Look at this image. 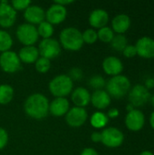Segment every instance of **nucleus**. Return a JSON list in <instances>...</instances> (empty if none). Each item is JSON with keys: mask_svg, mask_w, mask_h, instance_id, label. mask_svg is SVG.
<instances>
[{"mask_svg": "<svg viewBox=\"0 0 154 155\" xmlns=\"http://www.w3.org/2000/svg\"><path fill=\"white\" fill-rule=\"evenodd\" d=\"M37 29V33L38 35L41 36L43 39H47V38H51L52 35H54V25H51L50 23H48L47 21H44L42 23H40L38 25V26L36 27Z\"/></svg>", "mask_w": 154, "mask_h": 155, "instance_id": "nucleus-25", "label": "nucleus"}, {"mask_svg": "<svg viewBox=\"0 0 154 155\" xmlns=\"http://www.w3.org/2000/svg\"><path fill=\"white\" fill-rule=\"evenodd\" d=\"M70 109L69 101L64 97L54 98L49 104V113L54 117L65 116Z\"/></svg>", "mask_w": 154, "mask_h": 155, "instance_id": "nucleus-19", "label": "nucleus"}, {"mask_svg": "<svg viewBox=\"0 0 154 155\" xmlns=\"http://www.w3.org/2000/svg\"><path fill=\"white\" fill-rule=\"evenodd\" d=\"M106 115L109 119H115L120 115V112L117 108H112L108 111Z\"/></svg>", "mask_w": 154, "mask_h": 155, "instance_id": "nucleus-36", "label": "nucleus"}, {"mask_svg": "<svg viewBox=\"0 0 154 155\" xmlns=\"http://www.w3.org/2000/svg\"><path fill=\"white\" fill-rule=\"evenodd\" d=\"M15 34L18 41L23 44L24 46L34 45L39 38L35 25H30L28 23H24L18 25Z\"/></svg>", "mask_w": 154, "mask_h": 155, "instance_id": "nucleus-5", "label": "nucleus"}, {"mask_svg": "<svg viewBox=\"0 0 154 155\" xmlns=\"http://www.w3.org/2000/svg\"><path fill=\"white\" fill-rule=\"evenodd\" d=\"M88 114L84 108L74 106L69 109L67 114H65V122L66 124L74 128H78L83 126L87 121Z\"/></svg>", "mask_w": 154, "mask_h": 155, "instance_id": "nucleus-10", "label": "nucleus"}, {"mask_svg": "<svg viewBox=\"0 0 154 155\" xmlns=\"http://www.w3.org/2000/svg\"><path fill=\"white\" fill-rule=\"evenodd\" d=\"M67 16V9L66 7L60 5L56 3H54L49 6L47 11L45 12V21L50 23L51 25H59L63 23Z\"/></svg>", "mask_w": 154, "mask_h": 155, "instance_id": "nucleus-13", "label": "nucleus"}, {"mask_svg": "<svg viewBox=\"0 0 154 155\" xmlns=\"http://www.w3.org/2000/svg\"><path fill=\"white\" fill-rule=\"evenodd\" d=\"M97 35H98V39L100 41H102L103 43L110 44L114 36V32L113 31V29L111 27L106 25L104 27L98 29Z\"/></svg>", "mask_w": 154, "mask_h": 155, "instance_id": "nucleus-28", "label": "nucleus"}, {"mask_svg": "<svg viewBox=\"0 0 154 155\" xmlns=\"http://www.w3.org/2000/svg\"><path fill=\"white\" fill-rule=\"evenodd\" d=\"M0 68L7 74H15L21 69V61L18 54L11 50L1 53Z\"/></svg>", "mask_w": 154, "mask_h": 155, "instance_id": "nucleus-8", "label": "nucleus"}, {"mask_svg": "<svg viewBox=\"0 0 154 155\" xmlns=\"http://www.w3.org/2000/svg\"><path fill=\"white\" fill-rule=\"evenodd\" d=\"M113 49L117 52H123L128 45V40L124 35H114L112 42L110 43Z\"/></svg>", "mask_w": 154, "mask_h": 155, "instance_id": "nucleus-27", "label": "nucleus"}, {"mask_svg": "<svg viewBox=\"0 0 154 155\" xmlns=\"http://www.w3.org/2000/svg\"><path fill=\"white\" fill-rule=\"evenodd\" d=\"M24 17L28 24L38 25L45 19V11L43 9L42 6L31 4L24 11Z\"/></svg>", "mask_w": 154, "mask_h": 155, "instance_id": "nucleus-15", "label": "nucleus"}, {"mask_svg": "<svg viewBox=\"0 0 154 155\" xmlns=\"http://www.w3.org/2000/svg\"><path fill=\"white\" fill-rule=\"evenodd\" d=\"M34 68L40 74H46L51 68V61L40 56L34 63Z\"/></svg>", "mask_w": 154, "mask_h": 155, "instance_id": "nucleus-29", "label": "nucleus"}, {"mask_svg": "<svg viewBox=\"0 0 154 155\" xmlns=\"http://www.w3.org/2000/svg\"><path fill=\"white\" fill-rule=\"evenodd\" d=\"M48 87L50 93L55 96V98H66V96L73 92L74 82L67 74H59L50 81Z\"/></svg>", "mask_w": 154, "mask_h": 155, "instance_id": "nucleus-4", "label": "nucleus"}, {"mask_svg": "<svg viewBox=\"0 0 154 155\" xmlns=\"http://www.w3.org/2000/svg\"><path fill=\"white\" fill-rule=\"evenodd\" d=\"M60 45L66 50L76 52L84 45L82 32L76 27L69 26L64 28L60 33Z\"/></svg>", "mask_w": 154, "mask_h": 155, "instance_id": "nucleus-2", "label": "nucleus"}, {"mask_svg": "<svg viewBox=\"0 0 154 155\" xmlns=\"http://www.w3.org/2000/svg\"><path fill=\"white\" fill-rule=\"evenodd\" d=\"M102 66L104 73L108 75H111L112 77L122 74V72L123 70V62L113 55L105 57L103 61Z\"/></svg>", "mask_w": 154, "mask_h": 155, "instance_id": "nucleus-16", "label": "nucleus"}, {"mask_svg": "<svg viewBox=\"0 0 154 155\" xmlns=\"http://www.w3.org/2000/svg\"><path fill=\"white\" fill-rule=\"evenodd\" d=\"M80 155H99L97 151L93 148H91V147H87V148H84L81 154Z\"/></svg>", "mask_w": 154, "mask_h": 155, "instance_id": "nucleus-38", "label": "nucleus"}, {"mask_svg": "<svg viewBox=\"0 0 154 155\" xmlns=\"http://www.w3.org/2000/svg\"><path fill=\"white\" fill-rule=\"evenodd\" d=\"M91 104L98 110H103L111 104V96L105 90H96L91 94Z\"/></svg>", "mask_w": 154, "mask_h": 155, "instance_id": "nucleus-21", "label": "nucleus"}, {"mask_svg": "<svg viewBox=\"0 0 154 155\" xmlns=\"http://www.w3.org/2000/svg\"><path fill=\"white\" fill-rule=\"evenodd\" d=\"M102 143L108 148H118L124 141L123 133L116 127L104 128L102 132Z\"/></svg>", "mask_w": 154, "mask_h": 155, "instance_id": "nucleus-6", "label": "nucleus"}, {"mask_svg": "<svg viewBox=\"0 0 154 155\" xmlns=\"http://www.w3.org/2000/svg\"><path fill=\"white\" fill-rule=\"evenodd\" d=\"M124 123H125L126 128L129 131L139 132L143 128L145 124V115L141 110L134 109L127 113Z\"/></svg>", "mask_w": 154, "mask_h": 155, "instance_id": "nucleus-11", "label": "nucleus"}, {"mask_svg": "<svg viewBox=\"0 0 154 155\" xmlns=\"http://www.w3.org/2000/svg\"><path fill=\"white\" fill-rule=\"evenodd\" d=\"M30 5V0H13L11 2V5L15 11H25Z\"/></svg>", "mask_w": 154, "mask_h": 155, "instance_id": "nucleus-32", "label": "nucleus"}, {"mask_svg": "<svg viewBox=\"0 0 154 155\" xmlns=\"http://www.w3.org/2000/svg\"><path fill=\"white\" fill-rule=\"evenodd\" d=\"M140 155H154V153L152 152H151V151H149V150H145V151H143Z\"/></svg>", "mask_w": 154, "mask_h": 155, "instance_id": "nucleus-42", "label": "nucleus"}, {"mask_svg": "<svg viewBox=\"0 0 154 155\" xmlns=\"http://www.w3.org/2000/svg\"><path fill=\"white\" fill-rule=\"evenodd\" d=\"M49 104L46 96L40 93H34L25 99L24 110L30 118L41 120L49 114Z\"/></svg>", "mask_w": 154, "mask_h": 155, "instance_id": "nucleus-1", "label": "nucleus"}, {"mask_svg": "<svg viewBox=\"0 0 154 155\" xmlns=\"http://www.w3.org/2000/svg\"><path fill=\"white\" fill-rule=\"evenodd\" d=\"M67 75L71 78V80L73 82L74 81H80L84 76V73H83L82 69H80L78 67H74L69 71V74H67Z\"/></svg>", "mask_w": 154, "mask_h": 155, "instance_id": "nucleus-33", "label": "nucleus"}, {"mask_svg": "<svg viewBox=\"0 0 154 155\" xmlns=\"http://www.w3.org/2000/svg\"><path fill=\"white\" fill-rule=\"evenodd\" d=\"M106 92L108 94L115 99H120L127 95L132 88L131 81L123 74H119L111 77L106 83Z\"/></svg>", "mask_w": 154, "mask_h": 155, "instance_id": "nucleus-3", "label": "nucleus"}, {"mask_svg": "<svg viewBox=\"0 0 154 155\" xmlns=\"http://www.w3.org/2000/svg\"><path fill=\"white\" fill-rule=\"evenodd\" d=\"M39 54L48 60L56 58L61 54V45L54 38L43 39L38 46Z\"/></svg>", "mask_w": 154, "mask_h": 155, "instance_id": "nucleus-9", "label": "nucleus"}, {"mask_svg": "<svg viewBox=\"0 0 154 155\" xmlns=\"http://www.w3.org/2000/svg\"><path fill=\"white\" fill-rule=\"evenodd\" d=\"M16 20V11L7 1L0 2V26L8 28L14 25Z\"/></svg>", "mask_w": 154, "mask_h": 155, "instance_id": "nucleus-12", "label": "nucleus"}, {"mask_svg": "<svg viewBox=\"0 0 154 155\" xmlns=\"http://www.w3.org/2000/svg\"><path fill=\"white\" fill-rule=\"evenodd\" d=\"M83 41L84 44H88V45H93L98 40V35H97V31L93 28H88L85 29L83 33Z\"/></svg>", "mask_w": 154, "mask_h": 155, "instance_id": "nucleus-30", "label": "nucleus"}, {"mask_svg": "<svg viewBox=\"0 0 154 155\" xmlns=\"http://www.w3.org/2000/svg\"><path fill=\"white\" fill-rule=\"evenodd\" d=\"M150 102L152 104V105L154 107V94L152 95H151V98H150Z\"/></svg>", "mask_w": 154, "mask_h": 155, "instance_id": "nucleus-44", "label": "nucleus"}, {"mask_svg": "<svg viewBox=\"0 0 154 155\" xmlns=\"http://www.w3.org/2000/svg\"><path fill=\"white\" fill-rule=\"evenodd\" d=\"M137 55L143 59L154 58V39L150 36H143L135 44Z\"/></svg>", "mask_w": 154, "mask_h": 155, "instance_id": "nucleus-14", "label": "nucleus"}, {"mask_svg": "<svg viewBox=\"0 0 154 155\" xmlns=\"http://www.w3.org/2000/svg\"><path fill=\"white\" fill-rule=\"evenodd\" d=\"M13 45V38L5 30H0V53L9 51Z\"/></svg>", "mask_w": 154, "mask_h": 155, "instance_id": "nucleus-26", "label": "nucleus"}, {"mask_svg": "<svg viewBox=\"0 0 154 155\" xmlns=\"http://www.w3.org/2000/svg\"><path fill=\"white\" fill-rule=\"evenodd\" d=\"M71 100L74 106L84 108L91 103V94L84 87H77L71 93Z\"/></svg>", "mask_w": 154, "mask_h": 155, "instance_id": "nucleus-18", "label": "nucleus"}, {"mask_svg": "<svg viewBox=\"0 0 154 155\" xmlns=\"http://www.w3.org/2000/svg\"><path fill=\"white\" fill-rule=\"evenodd\" d=\"M150 124H151L152 128L154 130V111L152 113V114L150 116Z\"/></svg>", "mask_w": 154, "mask_h": 155, "instance_id": "nucleus-41", "label": "nucleus"}, {"mask_svg": "<svg viewBox=\"0 0 154 155\" xmlns=\"http://www.w3.org/2000/svg\"><path fill=\"white\" fill-rule=\"evenodd\" d=\"M54 3H56V4L60 5H63V6L66 7V5H71L72 3H74V1H72V0H56Z\"/></svg>", "mask_w": 154, "mask_h": 155, "instance_id": "nucleus-40", "label": "nucleus"}, {"mask_svg": "<svg viewBox=\"0 0 154 155\" xmlns=\"http://www.w3.org/2000/svg\"><path fill=\"white\" fill-rule=\"evenodd\" d=\"M109 122V118L107 117L106 114L97 111L93 113L90 118V124L95 129H103L104 128Z\"/></svg>", "mask_w": 154, "mask_h": 155, "instance_id": "nucleus-23", "label": "nucleus"}, {"mask_svg": "<svg viewBox=\"0 0 154 155\" xmlns=\"http://www.w3.org/2000/svg\"><path fill=\"white\" fill-rule=\"evenodd\" d=\"M135 108L133 107V105H132L130 103L127 104V106H126V110H127V113H129V112H131V111H133V110H134Z\"/></svg>", "mask_w": 154, "mask_h": 155, "instance_id": "nucleus-43", "label": "nucleus"}, {"mask_svg": "<svg viewBox=\"0 0 154 155\" xmlns=\"http://www.w3.org/2000/svg\"><path fill=\"white\" fill-rule=\"evenodd\" d=\"M150 91L143 84H136L133 86L128 94L129 103L133 107H142L145 105L151 98Z\"/></svg>", "mask_w": 154, "mask_h": 155, "instance_id": "nucleus-7", "label": "nucleus"}, {"mask_svg": "<svg viewBox=\"0 0 154 155\" xmlns=\"http://www.w3.org/2000/svg\"><path fill=\"white\" fill-rule=\"evenodd\" d=\"M153 79H154V77H153Z\"/></svg>", "mask_w": 154, "mask_h": 155, "instance_id": "nucleus-45", "label": "nucleus"}, {"mask_svg": "<svg viewBox=\"0 0 154 155\" xmlns=\"http://www.w3.org/2000/svg\"><path fill=\"white\" fill-rule=\"evenodd\" d=\"M88 84L90 85L91 88L94 89V91L103 90V87H105L106 85V81L101 75H93L89 79Z\"/></svg>", "mask_w": 154, "mask_h": 155, "instance_id": "nucleus-31", "label": "nucleus"}, {"mask_svg": "<svg viewBox=\"0 0 154 155\" xmlns=\"http://www.w3.org/2000/svg\"><path fill=\"white\" fill-rule=\"evenodd\" d=\"M17 54L21 63L23 62L25 64H34L40 55L38 48L34 45L23 46Z\"/></svg>", "mask_w": 154, "mask_h": 155, "instance_id": "nucleus-22", "label": "nucleus"}, {"mask_svg": "<svg viewBox=\"0 0 154 155\" xmlns=\"http://www.w3.org/2000/svg\"><path fill=\"white\" fill-rule=\"evenodd\" d=\"M144 86L150 91L151 89H153L154 88V79L153 78H148L146 81H145V84H144Z\"/></svg>", "mask_w": 154, "mask_h": 155, "instance_id": "nucleus-39", "label": "nucleus"}, {"mask_svg": "<svg viewBox=\"0 0 154 155\" xmlns=\"http://www.w3.org/2000/svg\"><path fill=\"white\" fill-rule=\"evenodd\" d=\"M14 98V89L10 84H0V104L5 105L11 103Z\"/></svg>", "mask_w": 154, "mask_h": 155, "instance_id": "nucleus-24", "label": "nucleus"}, {"mask_svg": "<svg viewBox=\"0 0 154 155\" xmlns=\"http://www.w3.org/2000/svg\"><path fill=\"white\" fill-rule=\"evenodd\" d=\"M131 18L126 14H119L112 20V29L117 35H124L131 27Z\"/></svg>", "mask_w": 154, "mask_h": 155, "instance_id": "nucleus-20", "label": "nucleus"}, {"mask_svg": "<svg viewBox=\"0 0 154 155\" xmlns=\"http://www.w3.org/2000/svg\"><path fill=\"white\" fill-rule=\"evenodd\" d=\"M7 143H8V134L4 128L0 127V151L3 150L7 145Z\"/></svg>", "mask_w": 154, "mask_h": 155, "instance_id": "nucleus-35", "label": "nucleus"}, {"mask_svg": "<svg viewBox=\"0 0 154 155\" xmlns=\"http://www.w3.org/2000/svg\"><path fill=\"white\" fill-rule=\"evenodd\" d=\"M122 53H123V56L126 58H133L134 56L137 55V51H136L135 45H128L123 49V51Z\"/></svg>", "mask_w": 154, "mask_h": 155, "instance_id": "nucleus-34", "label": "nucleus"}, {"mask_svg": "<svg viewBox=\"0 0 154 155\" xmlns=\"http://www.w3.org/2000/svg\"><path fill=\"white\" fill-rule=\"evenodd\" d=\"M90 25L94 29H100L106 26L109 22V14L104 9L97 8L91 12L88 18Z\"/></svg>", "mask_w": 154, "mask_h": 155, "instance_id": "nucleus-17", "label": "nucleus"}, {"mask_svg": "<svg viewBox=\"0 0 154 155\" xmlns=\"http://www.w3.org/2000/svg\"><path fill=\"white\" fill-rule=\"evenodd\" d=\"M91 140L93 143H101L102 142V134L101 132H93L91 134Z\"/></svg>", "mask_w": 154, "mask_h": 155, "instance_id": "nucleus-37", "label": "nucleus"}]
</instances>
